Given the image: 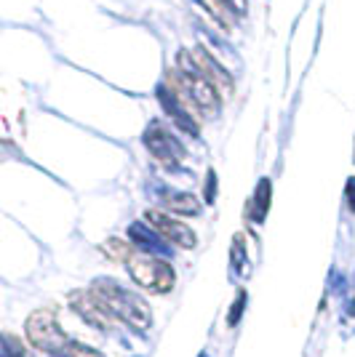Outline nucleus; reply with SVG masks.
Wrapping results in <instances>:
<instances>
[{"label": "nucleus", "instance_id": "obj_8", "mask_svg": "<svg viewBox=\"0 0 355 357\" xmlns=\"http://www.w3.org/2000/svg\"><path fill=\"white\" fill-rule=\"evenodd\" d=\"M163 208L182 213V216H195L201 211V203L190 192H166L163 195Z\"/></svg>", "mask_w": 355, "mask_h": 357}, {"label": "nucleus", "instance_id": "obj_12", "mask_svg": "<svg viewBox=\"0 0 355 357\" xmlns=\"http://www.w3.org/2000/svg\"><path fill=\"white\" fill-rule=\"evenodd\" d=\"M243 310H246V291H240L238 298L233 301V307H230V314H227V326L236 328L240 323V317H243Z\"/></svg>", "mask_w": 355, "mask_h": 357}, {"label": "nucleus", "instance_id": "obj_5", "mask_svg": "<svg viewBox=\"0 0 355 357\" xmlns=\"http://www.w3.org/2000/svg\"><path fill=\"white\" fill-rule=\"evenodd\" d=\"M67 301H70V307L78 312V317H83L96 331H110L113 323H115V317L107 312V307L99 301V296L94 291H73Z\"/></svg>", "mask_w": 355, "mask_h": 357}, {"label": "nucleus", "instance_id": "obj_16", "mask_svg": "<svg viewBox=\"0 0 355 357\" xmlns=\"http://www.w3.org/2000/svg\"><path fill=\"white\" fill-rule=\"evenodd\" d=\"M201 357H206V355H201Z\"/></svg>", "mask_w": 355, "mask_h": 357}, {"label": "nucleus", "instance_id": "obj_14", "mask_svg": "<svg viewBox=\"0 0 355 357\" xmlns=\"http://www.w3.org/2000/svg\"><path fill=\"white\" fill-rule=\"evenodd\" d=\"M347 197H350V208L355 211V178L347 181Z\"/></svg>", "mask_w": 355, "mask_h": 357}, {"label": "nucleus", "instance_id": "obj_1", "mask_svg": "<svg viewBox=\"0 0 355 357\" xmlns=\"http://www.w3.org/2000/svg\"><path fill=\"white\" fill-rule=\"evenodd\" d=\"M91 291L99 296V301L107 307V312L113 314V317H118V320H123L133 331L142 333V331H147L152 326V312H150L147 301L139 296V294L123 288V285L110 280V278L96 280Z\"/></svg>", "mask_w": 355, "mask_h": 357}, {"label": "nucleus", "instance_id": "obj_13", "mask_svg": "<svg viewBox=\"0 0 355 357\" xmlns=\"http://www.w3.org/2000/svg\"><path fill=\"white\" fill-rule=\"evenodd\" d=\"M64 357H104V355L96 352V349H91V347H86V344L70 342V347L64 349Z\"/></svg>", "mask_w": 355, "mask_h": 357}, {"label": "nucleus", "instance_id": "obj_10", "mask_svg": "<svg viewBox=\"0 0 355 357\" xmlns=\"http://www.w3.org/2000/svg\"><path fill=\"white\" fill-rule=\"evenodd\" d=\"M102 251L113 259V261H129L131 259V253H133V248L126 243V240H120V238H110V240H104L102 243Z\"/></svg>", "mask_w": 355, "mask_h": 357}, {"label": "nucleus", "instance_id": "obj_7", "mask_svg": "<svg viewBox=\"0 0 355 357\" xmlns=\"http://www.w3.org/2000/svg\"><path fill=\"white\" fill-rule=\"evenodd\" d=\"M190 59L195 61V67H198L201 73L206 75V80H211V83L217 86V91L222 89V91H227V93L233 91V80H230V75L224 73L222 64H217V61L208 56L206 51H201V48H198V51L190 54Z\"/></svg>", "mask_w": 355, "mask_h": 357}, {"label": "nucleus", "instance_id": "obj_6", "mask_svg": "<svg viewBox=\"0 0 355 357\" xmlns=\"http://www.w3.org/2000/svg\"><path fill=\"white\" fill-rule=\"evenodd\" d=\"M145 144H147V149L161 160V163L166 165H177L179 158H182V149H179V144L171 139V136L163 131L161 123H152L147 128V134H145Z\"/></svg>", "mask_w": 355, "mask_h": 357}, {"label": "nucleus", "instance_id": "obj_15", "mask_svg": "<svg viewBox=\"0 0 355 357\" xmlns=\"http://www.w3.org/2000/svg\"><path fill=\"white\" fill-rule=\"evenodd\" d=\"M206 200H208V203L214 200V171L208 174V195H206Z\"/></svg>", "mask_w": 355, "mask_h": 357}, {"label": "nucleus", "instance_id": "obj_11", "mask_svg": "<svg viewBox=\"0 0 355 357\" xmlns=\"http://www.w3.org/2000/svg\"><path fill=\"white\" fill-rule=\"evenodd\" d=\"M0 357H24L19 339L8 336V333H0Z\"/></svg>", "mask_w": 355, "mask_h": 357}, {"label": "nucleus", "instance_id": "obj_9", "mask_svg": "<svg viewBox=\"0 0 355 357\" xmlns=\"http://www.w3.org/2000/svg\"><path fill=\"white\" fill-rule=\"evenodd\" d=\"M270 197H273V184H270V178H262L259 187H256V192H254L252 206H249V213L254 216V222H262V219L267 216Z\"/></svg>", "mask_w": 355, "mask_h": 357}, {"label": "nucleus", "instance_id": "obj_4", "mask_svg": "<svg viewBox=\"0 0 355 357\" xmlns=\"http://www.w3.org/2000/svg\"><path fill=\"white\" fill-rule=\"evenodd\" d=\"M145 222H147V227L158 235V238L166 240V243H171V245H177V248L193 251L195 245H198V238H195L193 229H190L184 222H179V219H174V216H168L166 211L150 208L147 213H145Z\"/></svg>", "mask_w": 355, "mask_h": 357}, {"label": "nucleus", "instance_id": "obj_2", "mask_svg": "<svg viewBox=\"0 0 355 357\" xmlns=\"http://www.w3.org/2000/svg\"><path fill=\"white\" fill-rule=\"evenodd\" d=\"M126 267H129L133 283L142 291H150V294H168L177 283L174 267L166 259L152 256L147 251H133L131 259L126 261Z\"/></svg>", "mask_w": 355, "mask_h": 357}, {"label": "nucleus", "instance_id": "obj_3", "mask_svg": "<svg viewBox=\"0 0 355 357\" xmlns=\"http://www.w3.org/2000/svg\"><path fill=\"white\" fill-rule=\"evenodd\" d=\"M24 333H27V342L41 349L45 355H64V349L70 347L67 333L61 331L57 314L51 310H38L27 317L24 323Z\"/></svg>", "mask_w": 355, "mask_h": 357}]
</instances>
